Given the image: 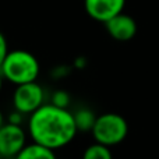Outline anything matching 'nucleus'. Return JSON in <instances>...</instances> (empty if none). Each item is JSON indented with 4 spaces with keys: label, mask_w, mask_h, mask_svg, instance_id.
I'll list each match as a JSON object with an SVG mask.
<instances>
[{
    "label": "nucleus",
    "mask_w": 159,
    "mask_h": 159,
    "mask_svg": "<svg viewBox=\"0 0 159 159\" xmlns=\"http://www.w3.org/2000/svg\"><path fill=\"white\" fill-rule=\"evenodd\" d=\"M14 159H57L55 149H50L38 143H32L25 145Z\"/></svg>",
    "instance_id": "obj_8"
},
{
    "label": "nucleus",
    "mask_w": 159,
    "mask_h": 159,
    "mask_svg": "<svg viewBox=\"0 0 159 159\" xmlns=\"http://www.w3.org/2000/svg\"><path fill=\"white\" fill-rule=\"evenodd\" d=\"M105 28H106L107 34L119 42L130 41L137 34V22H135V20L129 14H124L123 11L119 13L117 16L112 17L110 20H107L105 22Z\"/></svg>",
    "instance_id": "obj_7"
},
{
    "label": "nucleus",
    "mask_w": 159,
    "mask_h": 159,
    "mask_svg": "<svg viewBox=\"0 0 159 159\" xmlns=\"http://www.w3.org/2000/svg\"><path fill=\"white\" fill-rule=\"evenodd\" d=\"M21 121H22V113L17 112V110L11 115V119H8V123L13 124H21Z\"/></svg>",
    "instance_id": "obj_13"
},
{
    "label": "nucleus",
    "mask_w": 159,
    "mask_h": 159,
    "mask_svg": "<svg viewBox=\"0 0 159 159\" xmlns=\"http://www.w3.org/2000/svg\"><path fill=\"white\" fill-rule=\"evenodd\" d=\"M124 6L126 0H84V7L88 16L103 24L121 13Z\"/></svg>",
    "instance_id": "obj_6"
},
{
    "label": "nucleus",
    "mask_w": 159,
    "mask_h": 159,
    "mask_svg": "<svg viewBox=\"0 0 159 159\" xmlns=\"http://www.w3.org/2000/svg\"><path fill=\"white\" fill-rule=\"evenodd\" d=\"M52 103L60 107H67L70 103V95L66 91H56L52 96Z\"/></svg>",
    "instance_id": "obj_11"
},
{
    "label": "nucleus",
    "mask_w": 159,
    "mask_h": 159,
    "mask_svg": "<svg viewBox=\"0 0 159 159\" xmlns=\"http://www.w3.org/2000/svg\"><path fill=\"white\" fill-rule=\"evenodd\" d=\"M4 124V116H3V113H2V110H0V127Z\"/></svg>",
    "instance_id": "obj_15"
},
{
    "label": "nucleus",
    "mask_w": 159,
    "mask_h": 159,
    "mask_svg": "<svg viewBox=\"0 0 159 159\" xmlns=\"http://www.w3.org/2000/svg\"><path fill=\"white\" fill-rule=\"evenodd\" d=\"M27 145V134L21 124L4 123L0 127V155L14 158Z\"/></svg>",
    "instance_id": "obj_5"
},
{
    "label": "nucleus",
    "mask_w": 159,
    "mask_h": 159,
    "mask_svg": "<svg viewBox=\"0 0 159 159\" xmlns=\"http://www.w3.org/2000/svg\"><path fill=\"white\" fill-rule=\"evenodd\" d=\"M28 131L34 143L56 151L69 145L77 135L78 130L74 115L67 107L43 103L39 109L31 113Z\"/></svg>",
    "instance_id": "obj_1"
},
{
    "label": "nucleus",
    "mask_w": 159,
    "mask_h": 159,
    "mask_svg": "<svg viewBox=\"0 0 159 159\" xmlns=\"http://www.w3.org/2000/svg\"><path fill=\"white\" fill-rule=\"evenodd\" d=\"M3 82H4V77H3L2 71H0V92H2V88H3Z\"/></svg>",
    "instance_id": "obj_14"
},
{
    "label": "nucleus",
    "mask_w": 159,
    "mask_h": 159,
    "mask_svg": "<svg viewBox=\"0 0 159 159\" xmlns=\"http://www.w3.org/2000/svg\"><path fill=\"white\" fill-rule=\"evenodd\" d=\"M43 88L36 81L16 85V91L13 93L14 109L22 115H31L43 105Z\"/></svg>",
    "instance_id": "obj_4"
},
{
    "label": "nucleus",
    "mask_w": 159,
    "mask_h": 159,
    "mask_svg": "<svg viewBox=\"0 0 159 159\" xmlns=\"http://www.w3.org/2000/svg\"><path fill=\"white\" fill-rule=\"evenodd\" d=\"M109 148L110 147L95 143L85 148L84 154H82V159H113Z\"/></svg>",
    "instance_id": "obj_10"
},
{
    "label": "nucleus",
    "mask_w": 159,
    "mask_h": 159,
    "mask_svg": "<svg viewBox=\"0 0 159 159\" xmlns=\"http://www.w3.org/2000/svg\"><path fill=\"white\" fill-rule=\"evenodd\" d=\"M7 53H8L7 39H6V36L3 35L2 32H0V66L3 64V61H4L6 56H7Z\"/></svg>",
    "instance_id": "obj_12"
},
{
    "label": "nucleus",
    "mask_w": 159,
    "mask_h": 159,
    "mask_svg": "<svg viewBox=\"0 0 159 159\" xmlns=\"http://www.w3.org/2000/svg\"><path fill=\"white\" fill-rule=\"evenodd\" d=\"M39 70L41 67L38 59L31 52L22 49L8 50L4 61L0 66V71L4 80L14 85L36 81Z\"/></svg>",
    "instance_id": "obj_2"
},
{
    "label": "nucleus",
    "mask_w": 159,
    "mask_h": 159,
    "mask_svg": "<svg viewBox=\"0 0 159 159\" xmlns=\"http://www.w3.org/2000/svg\"><path fill=\"white\" fill-rule=\"evenodd\" d=\"M73 115H74V121L78 131H82V133L92 131L93 124H95L96 117H98L92 110L87 109V107H82V109H78Z\"/></svg>",
    "instance_id": "obj_9"
},
{
    "label": "nucleus",
    "mask_w": 159,
    "mask_h": 159,
    "mask_svg": "<svg viewBox=\"0 0 159 159\" xmlns=\"http://www.w3.org/2000/svg\"><path fill=\"white\" fill-rule=\"evenodd\" d=\"M91 133L95 143L113 147L126 140L129 134V124L126 119L117 113H103L96 117Z\"/></svg>",
    "instance_id": "obj_3"
}]
</instances>
